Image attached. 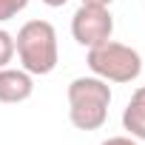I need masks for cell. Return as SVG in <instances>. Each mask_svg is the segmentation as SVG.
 I'll use <instances>...</instances> for the list:
<instances>
[{
  "instance_id": "cell-1",
  "label": "cell",
  "mask_w": 145,
  "mask_h": 145,
  "mask_svg": "<svg viewBox=\"0 0 145 145\" xmlns=\"http://www.w3.org/2000/svg\"><path fill=\"white\" fill-rule=\"evenodd\" d=\"M111 86L100 77H74L68 83V120L77 131H97L108 120Z\"/></svg>"
},
{
  "instance_id": "cell-2",
  "label": "cell",
  "mask_w": 145,
  "mask_h": 145,
  "mask_svg": "<svg viewBox=\"0 0 145 145\" xmlns=\"http://www.w3.org/2000/svg\"><path fill=\"white\" fill-rule=\"evenodd\" d=\"M14 48H17L20 68H26L31 77H46L57 68L60 46H57V31L48 20L23 23L14 37Z\"/></svg>"
},
{
  "instance_id": "cell-3",
  "label": "cell",
  "mask_w": 145,
  "mask_h": 145,
  "mask_svg": "<svg viewBox=\"0 0 145 145\" xmlns=\"http://www.w3.org/2000/svg\"><path fill=\"white\" fill-rule=\"evenodd\" d=\"M86 63L91 68V74L105 83H134L142 74L139 51L125 43H117V40H105V43L88 48Z\"/></svg>"
},
{
  "instance_id": "cell-4",
  "label": "cell",
  "mask_w": 145,
  "mask_h": 145,
  "mask_svg": "<svg viewBox=\"0 0 145 145\" xmlns=\"http://www.w3.org/2000/svg\"><path fill=\"white\" fill-rule=\"evenodd\" d=\"M111 34H114V17H111L108 6L80 3V9L71 17V37L83 48H94V46L111 40Z\"/></svg>"
},
{
  "instance_id": "cell-5",
  "label": "cell",
  "mask_w": 145,
  "mask_h": 145,
  "mask_svg": "<svg viewBox=\"0 0 145 145\" xmlns=\"http://www.w3.org/2000/svg\"><path fill=\"white\" fill-rule=\"evenodd\" d=\"M34 94V77L26 68H0V103L17 105Z\"/></svg>"
},
{
  "instance_id": "cell-6",
  "label": "cell",
  "mask_w": 145,
  "mask_h": 145,
  "mask_svg": "<svg viewBox=\"0 0 145 145\" xmlns=\"http://www.w3.org/2000/svg\"><path fill=\"white\" fill-rule=\"evenodd\" d=\"M122 128L128 131V137H134L139 142L145 139V86H139L131 94V100L122 111Z\"/></svg>"
},
{
  "instance_id": "cell-7",
  "label": "cell",
  "mask_w": 145,
  "mask_h": 145,
  "mask_svg": "<svg viewBox=\"0 0 145 145\" xmlns=\"http://www.w3.org/2000/svg\"><path fill=\"white\" fill-rule=\"evenodd\" d=\"M17 48H14V34H9L6 29H0V68H6L14 60Z\"/></svg>"
},
{
  "instance_id": "cell-8",
  "label": "cell",
  "mask_w": 145,
  "mask_h": 145,
  "mask_svg": "<svg viewBox=\"0 0 145 145\" xmlns=\"http://www.w3.org/2000/svg\"><path fill=\"white\" fill-rule=\"evenodd\" d=\"M31 0H0V23H6L12 17H17Z\"/></svg>"
},
{
  "instance_id": "cell-9",
  "label": "cell",
  "mask_w": 145,
  "mask_h": 145,
  "mask_svg": "<svg viewBox=\"0 0 145 145\" xmlns=\"http://www.w3.org/2000/svg\"><path fill=\"white\" fill-rule=\"evenodd\" d=\"M100 145H139V139H134V137H108V139H103Z\"/></svg>"
},
{
  "instance_id": "cell-10",
  "label": "cell",
  "mask_w": 145,
  "mask_h": 145,
  "mask_svg": "<svg viewBox=\"0 0 145 145\" xmlns=\"http://www.w3.org/2000/svg\"><path fill=\"white\" fill-rule=\"evenodd\" d=\"M80 3H86V6H111L114 0H80Z\"/></svg>"
},
{
  "instance_id": "cell-11",
  "label": "cell",
  "mask_w": 145,
  "mask_h": 145,
  "mask_svg": "<svg viewBox=\"0 0 145 145\" xmlns=\"http://www.w3.org/2000/svg\"><path fill=\"white\" fill-rule=\"evenodd\" d=\"M43 3H46V6H51V9H60V6H65V3H68V0H43Z\"/></svg>"
}]
</instances>
